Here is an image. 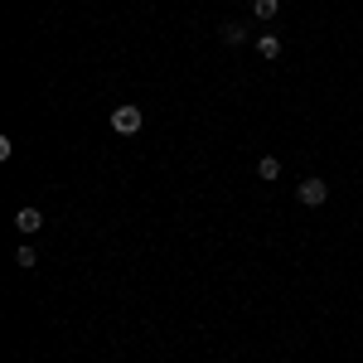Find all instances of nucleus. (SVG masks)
Instances as JSON below:
<instances>
[{"mask_svg":"<svg viewBox=\"0 0 363 363\" xmlns=\"http://www.w3.org/2000/svg\"><path fill=\"white\" fill-rule=\"evenodd\" d=\"M257 54L262 58H281V39L277 34H257Z\"/></svg>","mask_w":363,"mask_h":363,"instance_id":"4","label":"nucleus"},{"mask_svg":"<svg viewBox=\"0 0 363 363\" xmlns=\"http://www.w3.org/2000/svg\"><path fill=\"white\" fill-rule=\"evenodd\" d=\"M277 10H281V0H252V15L257 20H277Z\"/></svg>","mask_w":363,"mask_h":363,"instance_id":"6","label":"nucleus"},{"mask_svg":"<svg viewBox=\"0 0 363 363\" xmlns=\"http://www.w3.org/2000/svg\"><path fill=\"white\" fill-rule=\"evenodd\" d=\"M140 126H145V112H140V107H116L112 112V131L116 136H136Z\"/></svg>","mask_w":363,"mask_h":363,"instance_id":"1","label":"nucleus"},{"mask_svg":"<svg viewBox=\"0 0 363 363\" xmlns=\"http://www.w3.org/2000/svg\"><path fill=\"white\" fill-rule=\"evenodd\" d=\"M296 199H301V203H306V208H320V203H325V199H330V184H325V179H315V174H310V179H301V184H296Z\"/></svg>","mask_w":363,"mask_h":363,"instance_id":"2","label":"nucleus"},{"mask_svg":"<svg viewBox=\"0 0 363 363\" xmlns=\"http://www.w3.org/2000/svg\"><path fill=\"white\" fill-rule=\"evenodd\" d=\"M223 44H247V25H223Z\"/></svg>","mask_w":363,"mask_h":363,"instance_id":"7","label":"nucleus"},{"mask_svg":"<svg viewBox=\"0 0 363 363\" xmlns=\"http://www.w3.org/2000/svg\"><path fill=\"white\" fill-rule=\"evenodd\" d=\"M257 179H281V160L277 155H262V160H257Z\"/></svg>","mask_w":363,"mask_h":363,"instance_id":"5","label":"nucleus"},{"mask_svg":"<svg viewBox=\"0 0 363 363\" xmlns=\"http://www.w3.org/2000/svg\"><path fill=\"white\" fill-rule=\"evenodd\" d=\"M15 262H20V267H25V272H34V262H39V257H34V247H29V242H25V247L15 252Z\"/></svg>","mask_w":363,"mask_h":363,"instance_id":"8","label":"nucleus"},{"mask_svg":"<svg viewBox=\"0 0 363 363\" xmlns=\"http://www.w3.org/2000/svg\"><path fill=\"white\" fill-rule=\"evenodd\" d=\"M15 228H20V233H25V238H34V233H39V228H44V213H39V208H20V213H15Z\"/></svg>","mask_w":363,"mask_h":363,"instance_id":"3","label":"nucleus"}]
</instances>
